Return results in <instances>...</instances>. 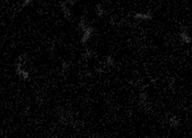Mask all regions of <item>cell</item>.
I'll return each mask as SVG.
<instances>
[{
    "label": "cell",
    "instance_id": "6da1fadb",
    "mask_svg": "<svg viewBox=\"0 0 192 138\" xmlns=\"http://www.w3.org/2000/svg\"><path fill=\"white\" fill-rule=\"evenodd\" d=\"M83 32H84V34H83V37H81V43H83V44H86L87 42L91 39L92 35H93V33H94V29H93V27L87 26L86 28L83 30Z\"/></svg>",
    "mask_w": 192,
    "mask_h": 138
},
{
    "label": "cell",
    "instance_id": "7a4b0ae2",
    "mask_svg": "<svg viewBox=\"0 0 192 138\" xmlns=\"http://www.w3.org/2000/svg\"><path fill=\"white\" fill-rule=\"evenodd\" d=\"M133 18L139 20H150L153 18V15L150 12H136L133 15Z\"/></svg>",
    "mask_w": 192,
    "mask_h": 138
},
{
    "label": "cell",
    "instance_id": "3957f363",
    "mask_svg": "<svg viewBox=\"0 0 192 138\" xmlns=\"http://www.w3.org/2000/svg\"><path fill=\"white\" fill-rule=\"evenodd\" d=\"M180 37H181L183 43H185V44H190L192 42L191 36H190L189 33H188L185 29H182V32H181V34H180Z\"/></svg>",
    "mask_w": 192,
    "mask_h": 138
},
{
    "label": "cell",
    "instance_id": "277c9868",
    "mask_svg": "<svg viewBox=\"0 0 192 138\" xmlns=\"http://www.w3.org/2000/svg\"><path fill=\"white\" fill-rule=\"evenodd\" d=\"M168 124H170L172 127H177L180 125V119L177 118L176 116H171L170 118H168Z\"/></svg>",
    "mask_w": 192,
    "mask_h": 138
},
{
    "label": "cell",
    "instance_id": "5b68a950",
    "mask_svg": "<svg viewBox=\"0 0 192 138\" xmlns=\"http://www.w3.org/2000/svg\"><path fill=\"white\" fill-rule=\"evenodd\" d=\"M60 7H61V10H62L64 16H66L67 18H69L70 17V10H69V8H68V6H67V2H61Z\"/></svg>",
    "mask_w": 192,
    "mask_h": 138
},
{
    "label": "cell",
    "instance_id": "8992f818",
    "mask_svg": "<svg viewBox=\"0 0 192 138\" xmlns=\"http://www.w3.org/2000/svg\"><path fill=\"white\" fill-rule=\"evenodd\" d=\"M96 15L98 16V17H103L104 16V9L102 7V5H96Z\"/></svg>",
    "mask_w": 192,
    "mask_h": 138
},
{
    "label": "cell",
    "instance_id": "52a82bcc",
    "mask_svg": "<svg viewBox=\"0 0 192 138\" xmlns=\"http://www.w3.org/2000/svg\"><path fill=\"white\" fill-rule=\"evenodd\" d=\"M105 64L107 66H114V60L112 56H107L105 57Z\"/></svg>",
    "mask_w": 192,
    "mask_h": 138
},
{
    "label": "cell",
    "instance_id": "ba28073f",
    "mask_svg": "<svg viewBox=\"0 0 192 138\" xmlns=\"http://www.w3.org/2000/svg\"><path fill=\"white\" fill-rule=\"evenodd\" d=\"M139 99H140L141 103H144V102L147 100V93H146L145 91H141L140 93H139Z\"/></svg>",
    "mask_w": 192,
    "mask_h": 138
},
{
    "label": "cell",
    "instance_id": "9c48e42d",
    "mask_svg": "<svg viewBox=\"0 0 192 138\" xmlns=\"http://www.w3.org/2000/svg\"><path fill=\"white\" fill-rule=\"evenodd\" d=\"M78 26H79V28H81V29H83V30H84V29H85V28H86V27H87V25H86V22H85L84 19H83V20H80V23H79V25H78Z\"/></svg>",
    "mask_w": 192,
    "mask_h": 138
},
{
    "label": "cell",
    "instance_id": "30bf717a",
    "mask_svg": "<svg viewBox=\"0 0 192 138\" xmlns=\"http://www.w3.org/2000/svg\"><path fill=\"white\" fill-rule=\"evenodd\" d=\"M84 56L86 58H89L92 56V52L89 51V49H86V51H85V54H84Z\"/></svg>",
    "mask_w": 192,
    "mask_h": 138
},
{
    "label": "cell",
    "instance_id": "8fae6325",
    "mask_svg": "<svg viewBox=\"0 0 192 138\" xmlns=\"http://www.w3.org/2000/svg\"><path fill=\"white\" fill-rule=\"evenodd\" d=\"M33 0H24L23 1V5H22V7H26V6H28L31 2H32Z\"/></svg>",
    "mask_w": 192,
    "mask_h": 138
},
{
    "label": "cell",
    "instance_id": "7c38bea8",
    "mask_svg": "<svg viewBox=\"0 0 192 138\" xmlns=\"http://www.w3.org/2000/svg\"><path fill=\"white\" fill-rule=\"evenodd\" d=\"M67 3H69V5H74L75 3V0H66Z\"/></svg>",
    "mask_w": 192,
    "mask_h": 138
}]
</instances>
